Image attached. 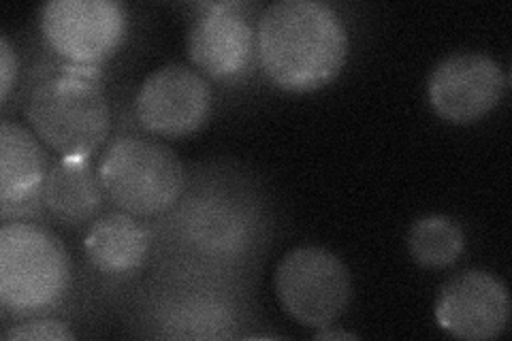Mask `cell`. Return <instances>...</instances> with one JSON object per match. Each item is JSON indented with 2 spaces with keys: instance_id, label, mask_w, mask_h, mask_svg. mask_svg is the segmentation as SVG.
Returning <instances> with one entry per match:
<instances>
[{
  "instance_id": "cell-1",
  "label": "cell",
  "mask_w": 512,
  "mask_h": 341,
  "mask_svg": "<svg viewBox=\"0 0 512 341\" xmlns=\"http://www.w3.org/2000/svg\"><path fill=\"white\" fill-rule=\"evenodd\" d=\"M342 18L320 0H280L256 24V56L265 75L288 92L329 86L348 60Z\"/></svg>"
},
{
  "instance_id": "cell-2",
  "label": "cell",
  "mask_w": 512,
  "mask_h": 341,
  "mask_svg": "<svg viewBox=\"0 0 512 341\" xmlns=\"http://www.w3.org/2000/svg\"><path fill=\"white\" fill-rule=\"evenodd\" d=\"M24 113L35 135L56 154L90 158L111 131L103 73L56 60L30 86Z\"/></svg>"
},
{
  "instance_id": "cell-3",
  "label": "cell",
  "mask_w": 512,
  "mask_h": 341,
  "mask_svg": "<svg viewBox=\"0 0 512 341\" xmlns=\"http://www.w3.org/2000/svg\"><path fill=\"white\" fill-rule=\"evenodd\" d=\"M69 256L56 235L30 222L0 229V301L7 312H45L67 295Z\"/></svg>"
},
{
  "instance_id": "cell-4",
  "label": "cell",
  "mask_w": 512,
  "mask_h": 341,
  "mask_svg": "<svg viewBox=\"0 0 512 341\" xmlns=\"http://www.w3.org/2000/svg\"><path fill=\"white\" fill-rule=\"evenodd\" d=\"M96 171L105 197L135 218L165 214L186 186L178 154L148 137H120L105 150Z\"/></svg>"
},
{
  "instance_id": "cell-5",
  "label": "cell",
  "mask_w": 512,
  "mask_h": 341,
  "mask_svg": "<svg viewBox=\"0 0 512 341\" xmlns=\"http://www.w3.org/2000/svg\"><path fill=\"white\" fill-rule=\"evenodd\" d=\"M276 295L295 322L310 329H329L350 305V271L340 256L325 248H295L276 269Z\"/></svg>"
},
{
  "instance_id": "cell-6",
  "label": "cell",
  "mask_w": 512,
  "mask_h": 341,
  "mask_svg": "<svg viewBox=\"0 0 512 341\" xmlns=\"http://www.w3.org/2000/svg\"><path fill=\"white\" fill-rule=\"evenodd\" d=\"M41 32L58 60L101 69L126 39L128 13L116 0H52L43 7Z\"/></svg>"
},
{
  "instance_id": "cell-7",
  "label": "cell",
  "mask_w": 512,
  "mask_h": 341,
  "mask_svg": "<svg viewBox=\"0 0 512 341\" xmlns=\"http://www.w3.org/2000/svg\"><path fill=\"white\" fill-rule=\"evenodd\" d=\"M508 77L487 54L461 52L444 58L429 77V103L451 124L483 120L504 99Z\"/></svg>"
},
{
  "instance_id": "cell-8",
  "label": "cell",
  "mask_w": 512,
  "mask_h": 341,
  "mask_svg": "<svg viewBox=\"0 0 512 341\" xmlns=\"http://www.w3.org/2000/svg\"><path fill=\"white\" fill-rule=\"evenodd\" d=\"M212 88L186 64H169L148 75L137 94V118L150 135L182 139L210 118Z\"/></svg>"
},
{
  "instance_id": "cell-9",
  "label": "cell",
  "mask_w": 512,
  "mask_h": 341,
  "mask_svg": "<svg viewBox=\"0 0 512 341\" xmlns=\"http://www.w3.org/2000/svg\"><path fill=\"white\" fill-rule=\"evenodd\" d=\"M188 32V54L205 75L220 81L242 77L256 56V30L246 3L197 5Z\"/></svg>"
},
{
  "instance_id": "cell-10",
  "label": "cell",
  "mask_w": 512,
  "mask_h": 341,
  "mask_svg": "<svg viewBox=\"0 0 512 341\" xmlns=\"http://www.w3.org/2000/svg\"><path fill=\"white\" fill-rule=\"evenodd\" d=\"M436 320L442 331L457 339H495L508 327L510 295L504 282L489 271H461L442 286Z\"/></svg>"
},
{
  "instance_id": "cell-11",
  "label": "cell",
  "mask_w": 512,
  "mask_h": 341,
  "mask_svg": "<svg viewBox=\"0 0 512 341\" xmlns=\"http://www.w3.org/2000/svg\"><path fill=\"white\" fill-rule=\"evenodd\" d=\"M47 171L50 160L39 139L15 122L0 124V203L5 220L43 203Z\"/></svg>"
},
{
  "instance_id": "cell-12",
  "label": "cell",
  "mask_w": 512,
  "mask_h": 341,
  "mask_svg": "<svg viewBox=\"0 0 512 341\" xmlns=\"http://www.w3.org/2000/svg\"><path fill=\"white\" fill-rule=\"evenodd\" d=\"M105 190L90 158L60 156L50 165L43 184V205L67 226H79L96 218L103 207Z\"/></svg>"
},
{
  "instance_id": "cell-13",
  "label": "cell",
  "mask_w": 512,
  "mask_h": 341,
  "mask_svg": "<svg viewBox=\"0 0 512 341\" xmlns=\"http://www.w3.org/2000/svg\"><path fill=\"white\" fill-rule=\"evenodd\" d=\"M90 263L101 273L126 275L137 271L150 250V235L126 211L96 218L84 239Z\"/></svg>"
},
{
  "instance_id": "cell-14",
  "label": "cell",
  "mask_w": 512,
  "mask_h": 341,
  "mask_svg": "<svg viewBox=\"0 0 512 341\" xmlns=\"http://www.w3.org/2000/svg\"><path fill=\"white\" fill-rule=\"evenodd\" d=\"M466 248L459 224L446 216H425L410 226L408 250L416 263L427 269L453 265Z\"/></svg>"
},
{
  "instance_id": "cell-15",
  "label": "cell",
  "mask_w": 512,
  "mask_h": 341,
  "mask_svg": "<svg viewBox=\"0 0 512 341\" xmlns=\"http://www.w3.org/2000/svg\"><path fill=\"white\" fill-rule=\"evenodd\" d=\"M3 339L7 341H18V339H41V341H64V339H75V333L67 327V324L52 318H35L26 320L22 324H15L11 327Z\"/></svg>"
},
{
  "instance_id": "cell-16",
  "label": "cell",
  "mask_w": 512,
  "mask_h": 341,
  "mask_svg": "<svg viewBox=\"0 0 512 341\" xmlns=\"http://www.w3.org/2000/svg\"><path fill=\"white\" fill-rule=\"evenodd\" d=\"M15 73H18V60H15L13 47L7 37H0V101L7 103L13 90Z\"/></svg>"
},
{
  "instance_id": "cell-17",
  "label": "cell",
  "mask_w": 512,
  "mask_h": 341,
  "mask_svg": "<svg viewBox=\"0 0 512 341\" xmlns=\"http://www.w3.org/2000/svg\"><path fill=\"white\" fill-rule=\"evenodd\" d=\"M316 339H357V335L344 333V331H327V329H323L320 333H316Z\"/></svg>"
}]
</instances>
